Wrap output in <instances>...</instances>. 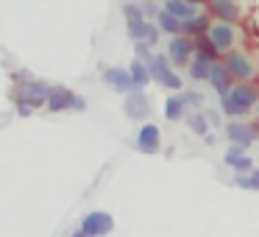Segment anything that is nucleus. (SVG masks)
I'll list each match as a JSON object with an SVG mask.
<instances>
[{
  "instance_id": "nucleus-1",
  "label": "nucleus",
  "mask_w": 259,
  "mask_h": 237,
  "mask_svg": "<svg viewBox=\"0 0 259 237\" xmlns=\"http://www.w3.org/2000/svg\"><path fill=\"white\" fill-rule=\"evenodd\" d=\"M256 103H259V84L256 81H237L234 90L220 98V109L229 117H240V114H245Z\"/></svg>"
},
{
  "instance_id": "nucleus-2",
  "label": "nucleus",
  "mask_w": 259,
  "mask_h": 237,
  "mask_svg": "<svg viewBox=\"0 0 259 237\" xmlns=\"http://www.w3.org/2000/svg\"><path fill=\"white\" fill-rule=\"evenodd\" d=\"M148 67H151L153 81H159L162 87H167V90H173V92L181 90V84H184V81H181L179 73L173 70V62H170V56H159V53H153L151 62H148Z\"/></svg>"
},
{
  "instance_id": "nucleus-3",
  "label": "nucleus",
  "mask_w": 259,
  "mask_h": 237,
  "mask_svg": "<svg viewBox=\"0 0 259 237\" xmlns=\"http://www.w3.org/2000/svg\"><path fill=\"white\" fill-rule=\"evenodd\" d=\"M51 92H53V87L48 81H23V87L17 90V103H25V106H48Z\"/></svg>"
},
{
  "instance_id": "nucleus-4",
  "label": "nucleus",
  "mask_w": 259,
  "mask_h": 237,
  "mask_svg": "<svg viewBox=\"0 0 259 237\" xmlns=\"http://www.w3.org/2000/svg\"><path fill=\"white\" fill-rule=\"evenodd\" d=\"M67 109H84V98H78L75 92L64 90V87H53L51 98H48V112H67Z\"/></svg>"
},
{
  "instance_id": "nucleus-5",
  "label": "nucleus",
  "mask_w": 259,
  "mask_h": 237,
  "mask_svg": "<svg viewBox=\"0 0 259 237\" xmlns=\"http://www.w3.org/2000/svg\"><path fill=\"white\" fill-rule=\"evenodd\" d=\"M192 51H195V42L190 40V36H184V34H179V36H173L170 40V45H167V56H170V62L176 64V67H184V64H190L192 59Z\"/></svg>"
},
{
  "instance_id": "nucleus-6",
  "label": "nucleus",
  "mask_w": 259,
  "mask_h": 237,
  "mask_svg": "<svg viewBox=\"0 0 259 237\" xmlns=\"http://www.w3.org/2000/svg\"><path fill=\"white\" fill-rule=\"evenodd\" d=\"M226 137L231 140V145H242L248 148L253 140L259 137V129L253 123H240V120H231L229 126H226Z\"/></svg>"
},
{
  "instance_id": "nucleus-7",
  "label": "nucleus",
  "mask_w": 259,
  "mask_h": 237,
  "mask_svg": "<svg viewBox=\"0 0 259 237\" xmlns=\"http://www.w3.org/2000/svg\"><path fill=\"white\" fill-rule=\"evenodd\" d=\"M226 67H229V73L234 75V81H251L253 78V64L251 59L245 56V53H237V51H229L226 53Z\"/></svg>"
},
{
  "instance_id": "nucleus-8",
  "label": "nucleus",
  "mask_w": 259,
  "mask_h": 237,
  "mask_svg": "<svg viewBox=\"0 0 259 237\" xmlns=\"http://www.w3.org/2000/svg\"><path fill=\"white\" fill-rule=\"evenodd\" d=\"M81 229L84 231H90L92 237H103V234H109V231L114 229V218L109 212H90V215H84V220H81Z\"/></svg>"
},
{
  "instance_id": "nucleus-9",
  "label": "nucleus",
  "mask_w": 259,
  "mask_h": 237,
  "mask_svg": "<svg viewBox=\"0 0 259 237\" xmlns=\"http://www.w3.org/2000/svg\"><path fill=\"white\" fill-rule=\"evenodd\" d=\"M103 84L112 87L114 92H123V95H128V92H134V78H131V70H123V67H109L103 70Z\"/></svg>"
},
{
  "instance_id": "nucleus-10",
  "label": "nucleus",
  "mask_w": 259,
  "mask_h": 237,
  "mask_svg": "<svg viewBox=\"0 0 259 237\" xmlns=\"http://www.w3.org/2000/svg\"><path fill=\"white\" fill-rule=\"evenodd\" d=\"M123 14H125V25H128V36L131 42H142L148 34V23L142 17V9L140 6H123Z\"/></svg>"
},
{
  "instance_id": "nucleus-11",
  "label": "nucleus",
  "mask_w": 259,
  "mask_h": 237,
  "mask_svg": "<svg viewBox=\"0 0 259 237\" xmlns=\"http://www.w3.org/2000/svg\"><path fill=\"white\" fill-rule=\"evenodd\" d=\"M123 112H125V117H131V120H145L148 114H151V103H148L145 92L142 90L128 92V95H125V103H123Z\"/></svg>"
},
{
  "instance_id": "nucleus-12",
  "label": "nucleus",
  "mask_w": 259,
  "mask_h": 237,
  "mask_svg": "<svg viewBox=\"0 0 259 237\" xmlns=\"http://www.w3.org/2000/svg\"><path fill=\"white\" fill-rule=\"evenodd\" d=\"M162 145V134H159L156 123H142L140 134H137V151L140 153H159Z\"/></svg>"
},
{
  "instance_id": "nucleus-13",
  "label": "nucleus",
  "mask_w": 259,
  "mask_h": 237,
  "mask_svg": "<svg viewBox=\"0 0 259 237\" xmlns=\"http://www.w3.org/2000/svg\"><path fill=\"white\" fill-rule=\"evenodd\" d=\"M209 14H214L220 23H237L240 20V3L237 0H209Z\"/></svg>"
},
{
  "instance_id": "nucleus-14",
  "label": "nucleus",
  "mask_w": 259,
  "mask_h": 237,
  "mask_svg": "<svg viewBox=\"0 0 259 237\" xmlns=\"http://www.w3.org/2000/svg\"><path fill=\"white\" fill-rule=\"evenodd\" d=\"M209 81H212V90L218 92L220 98L229 95V92L234 90V75L229 73V67H226V64H218V62H214V64H212V75H209Z\"/></svg>"
},
{
  "instance_id": "nucleus-15",
  "label": "nucleus",
  "mask_w": 259,
  "mask_h": 237,
  "mask_svg": "<svg viewBox=\"0 0 259 237\" xmlns=\"http://www.w3.org/2000/svg\"><path fill=\"white\" fill-rule=\"evenodd\" d=\"M209 40L220 48V53L223 51L229 53L231 45H234V28H231V23H214L212 28H209Z\"/></svg>"
},
{
  "instance_id": "nucleus-16",
  "label": "nucleus",
  "mask_w": 259,
  "mask_h": 237,
  "mask_svg": "<svg viewBox=\"0 0 259 237\" xmlns=\"http://www.w3.org/2000/svg\"><path fill=\"white\" fill-rule=\"evenodd\" d=\"M226 165H231L234 170H240V173H245V170H253V162H251V156L245 153V148L242 145H231L229 151H226Z\"/></svg>"
},
{
  "instance_id": "nucleus-17",
  "label": "nucleus",
  "mask_w": 259,
  "mask_h": 237,
  "mask_svg": "<svg viewBox=\"0 0 259 237\" xmlns=\"http://www.w3.org/2000/svg\"><path fill=\"white\" fill-rule=\"evenodd\" d=\"M164 9H167L170 14H176L181 23L198 17V9H195V3H192V0H164Z\"/></svg>"
},
{
  "instance_id": "nucleus-18",
  "label": "nucleus",
  "mask_w": 259,
  "mask_h": 237,
  "mask_svg": "<svg viewBox=\"0 0 259 237\" xmlns=\"http://www.w3.org/2000/svg\"><path fill=\"white\" fill-rule=\"evenodd\" d=\"M187 112V95H170L167 101H164V117L170 120V123H179L181 117H184Z\"/></svg>"
},
{
  "instance_id": "nucleus-19",
  "label": "nucleus",
  "mask_w": 259,
  "mask_h": 237,
  "mask_svg": "<svg viewBox=\"0 0 259 237\" xmlns=\"http://www.w3.org/2000/svg\"><path fill=\"white\" fill-rule=\"evenodd\" d=\"M128 70H131V78H134V87H137V90H145V87L153 81L151 67H148V62H142V59H134Z\"/></svg>"
},
{
  "instance_id": "nucleus-20",
  "label": "nucleus",
  "mask_w": 259,
  "mask_h": 237,
  "mask_svg": "<svg viewBox=\"0 0 259 237\" xmlns=\"http://www.w3.org/2000/svg\"><path fill=\"white\" fill-rule=\"evenodd\" d=\"M156 25L164 31V34H170V36H179L181 34V20L176 17V14H170L167 9L156 12Z\"/></svg>"
},
{
  "instance_id": "nucleus-21",
  "label": "nucleus",
  "mask_w": 259,
  "mask_h": 237,
  "mask_svg": "<svg viewBox=\"0 0 259 237\" xmlns=\"http://www.w3.org/2000/svg\"><path fill=\"white\" fill-rule=\"evenodd\" d=\"M209 75H212V62H206V59L195 56L190 62V78L192 81H209Z\"/></svg>"
},
{
  "instance_id": "nucleus-22",
  "label": "nucleus",
  "mask_w": 259,
  "mask_h": 237,
  "mask_svg": "<svg viewBox=\"0 0 259 237\" xmlns=\"http://www.w3.org/2000/svg\"><path fill=\"white\" fill-rule=\"evenodd\" d=\"M234 184L242 187V190H256L259 192V170H245V173H237Z\"/></svg>"
},
{
  "instance_id": "nucleus-23",
  "label": "nucleus",
  "mask_w": 259,
  "mask_h": 237,
  "mask_svg": "<svg viewBox=\"0 0 259 237\" xmlns=\"http://www.w3.org/2000/svg\"><path fill=\"white\" fill-rule=\"evenodd\" d=\"M187 126H190L192 134H201V137L209 134V126H206V117H203V114H190V117H187Z\"/></svg>"
},
{
  "instance_id": "nucleus-24",
  "label": "nucleus",
  "mask_w": 259,
  "mask_h": 237,
  "mask_svg": "<svg viewBox=\"0 0 259 237\" xmlns=\"http://www.w3.org/2000/svg\"><path fill=\"white\" fill-rule=\"evenodd\" d=\"M159 31H162L159 25H151V23H148V34H145V40H142V42H148L151 48H156V42H159Z\"/></svg>"
},
{
  "instance_id": "nucleus-25",
  "label": "nucleus",
  "mask_w": 259,
  "mask_h": 237,
  "mask_svg": "<svg viewBox=\"0 0 259 237\" xmlns=\"http://www.w3.org/2000/svg\"><path fill=\"white\" fill-rule=\"evenodd\" d=\"M184 95H187V103H192V106H201L203 103V98L198 92H184Z\"/></svg>"
},
{
  "instance_id": "nucleus-26",
  "label": "nucleus",
  "mask_w": 259,
  "mask_h": 237,
  "mask_svg": "<svg viewBox=\"0 0 259 237\" xmlns=\"http://www.w3.org/2000/svg\"><path fill=\"white\" fill-rule=\"evenodd\" d=\"M70 237H92V234H90V231H84V229H78V231H73Z\"/></svg>"
},
{
  "instance_id": "nucleus-27",
  "label": "nucleus",
  "mask_w": 259,
  "mask_h": 237,
  "mask_svg": "<svg viewBox=\"0 0 259 237\" xmlns=\"http://www.w3.org/2000/svg\"><path fill=\"white\" fill-rule=\"evenodd\" d=\"M192 3H203V0H192Z\"/></svg>"
},
{
  "instance_id": "nucleus-28",
  "label": "nucleus",
  "mask_w": 259,
  "mask_h": 237,
  "mask_svg": "<svg viewBox=\"0 0 259 237\" xmlns=\"http://www.w3.org/2000/svg\"><path fill=\"white\" fill-rule=\"evenodd\" d=\"M256 112H259V103H256Z\"/></svg>"
}]
</instances>
